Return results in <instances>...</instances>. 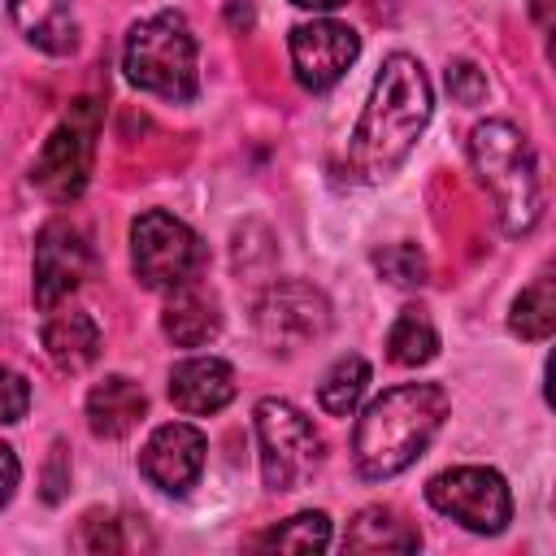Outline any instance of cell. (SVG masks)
<instances>
[{
    "instance_id": "1",
    "label": "cell",
    "mask_w": 556,
    "mask_h": 556,
    "mask_svg": "<svg viewBox=\"0 0 556 556\" xmlns=\"http://www.w3.org/2000/svg\"><path fill=\"white\" fill-rule=\"evenodd\" d=\"M430 122V78L408 52H391L374 78L369 104L352 130L348 165L361 182H382L400 169Z\"/></svg>"
},
{
    "instance_id": "2",
    "label": "cell",
    "mask_w": 556,
    "mask_h": 556,
    "mask_svg": "<svg viewBox=\"0 0 556 556\" xmlns=\"http://www.w3.org/2000/svg\"><path fill=\"white\" fill-rule=\"evenodd\" d=\"M447 417V391L439 382H400L387 387L352 430V460L365 482L395 478L408 469Z\"/></svg>"
},
{
    "instance_id": "3",
    "label": "cell",
    "mask_w": 556,
    "mask_h": 556,
    "mask_svg": "<svg viewBox=\"0 0 556 556\" xmlns=\"http://www.w3.org/2000/svg\"><path fill=\"white\" fill-rule=\"evenodd\" d=\"M469 156H473V169H478V178L486 182V191L495 200V213H500L504 230L526 235L543 213V187H539L530 139L513 122L491 117V122L473 126Z\"/></svg>"
},
{
    "instance_id": "4",
    "label": "cell",
    "mask_w": 556,
    "mask_h": 556,
    "mask_svg": "<svg viewBox=\"0 0 556 556\" xmlns=\"http://www.w3.org/2000/svg\"><path fill=\"white\" fill-rule=\"evenodd\" d=\"M126 78L139 91H152L161 100L187 104L200 91V70H195V35L182 13L165 9L130 26L126 35V56H122Z\"/></svg>"
},
{
    "instance_id": "5",
    "label": "cell",
    "mask_w": 556,
    "mask_h": 556,
    "mask_svg": "<svg viewBox=\"0 0 556 556\" xmlns=\"http://www.w3.org/2000/svg\"><path fill=\"white\" fill-rule=\"evenodd\" d=\"M96 139H100V100H74L65 117L52 126V135L43 139L30 165V182L56 204L78 200L91 178Z\"/></svg>"
},
{
    "instance_id": "6",
    "label": "cell",
    "mask_w": 556,
    "mask_h": 556,
    "mask_svg": "<svg viewBox=\"0 0 556 556\" xmlns=\"http://www.w3.org/2000/svg\"><path fill=\"white\" fill-rule=\"evenodd\" d=\"M261 443V478L269 491H295L321 465V434L291 400H261L252 408Z\"/></svg>"
},
{
    "instance_id": "7",
    "label": "cell",
    "mask_w": 556,
    "mask_h": 556,
    "mask_svg": "<svg viewBox=\"0 0 556 556\" xmlns=\"http://www.w3.org/2000/svg\"><path fill=\"white\" fill-rule=\"evenodd\" d=\"M200 239L165 208H148L135 217L130 226V265L139 274L143 287L152 291H169L191 282V274L200 269Z\"/></svg>"
},
{
    "instance_id": "8",
    "label": "cell",
    "mask_w": 556,
    "mask_h": 556,
    "mask_svg": "<svg viewBox=\"0 0 556 556\" xmlns=\"http://www.w3.org/2000/svg\"><path fill=\"white\" fill-rule=\"evenodd\" d=\"M426 500L443 517L460 521L473 534H500L513 521L508 482L495 469H486V465H460V469L434 473L430 486H426Z\"/></svg>"
},
{
    "instance_id": "9",
    "label": "cell",
    "mask_w": 556,
    "mask_h": 556,
    "mask_svg": "<svg viewBox=\"0 0 556 556\" xmlns=\"http://www.w3.org/2000/svg\"><path fill=\"white\" fill-rule=\"evenodd\" d=\"M326 326H330V304L308 282L282 278V282L265 287V295L256 300V330L278 352L308 348L313 339L326 334Z\"/></svg>"
},
{
    "instance_id": "10",
    "label": "cell",
    "mask_w": 556,
    "mask_h": 556,
    "mask_svg": "<svg viewBox=\"0 0 556 556\" xmlns=\"http://www.w3.org/2000/svg\"><path fill=\"white\" fill-rule=\"evenodd\" d=\"M287 43H291L295 83L304 91H330L348 74V65L356 61V52H361V35L352 26H343V22H330V17L295 26Z\"/></svg>"
},
{
    "instance_id": "11",
    "label": "cell",
    "mask_w": 556,
    "mask_h": 556,
    "mask_svg": "<svg viewBox=\"0 0 556 556\" xmlns=\"http://www.w3.org/2000/svg\"><path fill=\"white\" fill-rule=\"evenodd\" d=\"M87 269H91V248L83 230L70 222H48L35 239V304L56 308L70 291H78Z\"/></svg>"
},
{
    "instance_id": "12",
    "label": "cell",
    "mask_w": 556,
    "mask_h": 556,
    "mask_svg": "<svg viewBox=\"0 0 556 556\" xmlns=\"http://www.w3.org/2000/svg\"><path fill=\"white\" fill-rule=\"evenodd\" d=\"M204 452H208V439L187 426V421H165L152 430V439L143 443L139 452V473L156 486V491H169V495H182L195 486L200 469H204Z\"/></svg>"
},
{
    "instance_id": "13",
    "label": "cell",
    "mask_w": 556,
    "mask_h": 556,
    "mask_svg": "<svg viewBox=\"0 0 556 556\" xmlns=\"http://www.w3.org/2000/svg\"><path fill=\"white\" fill-rule=\"evenodd\" d=\"M169 400L191 417L222 413L235 400V369L222 356H187L169 369Z\"/></svg>"
},
{
    "instance_id": "14",
    "label": "cell",
    "mask_w": 556,
    "mask_h": 556,
    "mask_svg": "<svg viewBox=\"0 0 556 556\" xmlns=\"http://www.w3.org/2000/svg\"><path fill=\"white\" fill-rule=\"evenodd\" d=\"M148 413V395L139 382L122 378V374H109L104 382H96L87 391V426L96 439H122L130 434Z\"/></svg>"
},
{
    "instance_id": "15",
    "label": "cell",
    "mask_w": 556,
    "mask_h": 556,
    "mask_svg": "<svg viewBox=\"0 0 556 556\" xmlns=\"http://www.w3.org/2000/svg\"><path fill=\"white\" fill-rule=\"evenodd\" d=\"M9 17L35 48L52 56H70L78 48V22L70 0H9Z\"/></svg>"
},
{
    "instance_id": "16",
    "label": "cell",
    "mask_w": 556,
    "mask_h": 556,
    "mask_svg": "<svg viewBox=\"0 0 556 556\" xmlns=\"http://www.w3.org/2000/svg\"><path fill=\"white\" fill-rule=\"evenodd\" d=\"M43 352L61 374H78L100 356V326L91 313H56L43 321Z\"/></svg>"
},
{
    "instance_id": "17",
    "label": "cell",
    "mask_w": 556,
    "mask_h": 556,
    "mask_svg": "<svg viewBox=\"0 0 556 556\" xmlns=\"http://www.w3.org/2000/svg\"><path fill=\"white\" fill-rule=\"evenodd\" d=\"M161 330L178 343V348H200L208 343L217 330H222V313H217V300L191 282L174 287L165 313H161Z\"/></svg>"
},
{
    "instance_id": "18",
    "label": "cell",
    "mask_w": 556,
    "mask_h": 556,
    "mask_svg": "<svg viewBox=\"0 0 556 556\" xmlns=\"http://www.w3.org/2000/svg\"><path fill=\"white\" fill-rule=\"evenodd\" d=\"M343 547L348 552H417L421 547V534L395 513V508H361L343 534Z\"/></svg>"
},
{
    "instance_id": "19",
    "label": "cell",
    "mask_w": 556,
    "mask_h": 556,
    "mask_svg": "<svg viewBox=\"0 0 556 556\" xmlns=\"http://www.w3.org/2000/svg\"><path fill=\"white\" fill-rule=\"evenodd\" d=\"M508 326H513V334H521L530 343L556 334V274H543L530 287H521V295L513 300Z\"/></svg>"
},
{
    "instance_id": "20",
    "label": "cell",
    "mask_w": 556,
    "mask_h": 556,
    "mask_svg": "<svg viewBox=\"0 0 556 556\" xmlns=\"http://www.w3.org/2000/svg\"><path fill=\"white\" fill-rule=\"evenodd\" d=\"M434 352H439L434 321H430L421 308H404V313L395 317V326L387 330V356H391L395 365L417 369V365L434 361Z\"/></svg>"
},
{
    "instance_id": "21",
    "label": "cell",
    "mask_w": 556,
    "mask_h": 556,
    "mask_svg": "<svg viewBox=\"0 0 556 556\" xmlns=\"http://www.w3.org/2000/svg\"><path fill=\"white\" fill-rule=\"evenodd\" d=\"M365 387H369V365H365V356H339V361L326 369L321 387H317V404H321L330 417H348V413L356 408V400L365 395Z\"/></svg>"
},
{
    "instance_id": "22",
    "label": "cell",
    "mask_w": 556,
    "mask_h": 556,
    "mask_svg": "<svg viewBox=\"0 0 556 556\" xmlns=\"http://www.w3.org/2000/svg\"><path fill=\"white\" fill-rule=\"evenodd\" d=\"M256 547H274V552H326L330 547V517L326 513H295L278 526H269Z\"/></svg>"
},
{
    "instance_id": "23",
    "label": "cell",
    "mask_w": 556,
    "mask_h": 556,
    "mask_svg": "<svg viewBox=\"0 0 556 556\" xmlns=\"http://www.w3.org/2000/svg\"><path fill=\"white\" fill-rule=\"evenodd\" d=\"M374 269L391 282V287H421L426 282V256L417 243H391L374 252Z\"/></svg>"
},
{
    "instance_id": "24",
    "label": "cell",
    "mask_w": 556,
    "mask_h": 556,
    "mask_svg": "<svg viewBox=\"0 0 556 556\" xmlns=\"http://www.w3.org/2000/svg\"><path fill=\"white\" fill-rule=\"evenodd\" d=\"M447 91H452L460 104H478V100L486 96V78H482L478 65L456 61V65H447Z\"/></svg>"
},
{
    "instance_id": "25",
    "label": "cell",
    "mask_w": 556,
    "mask_h": 556,
    "mask_svg": "<svg viewBox=\"0 0 556 556\" xmlns=\"http://www.w3.org/2000/svg\"><path fill=\"white\" fill-rule=\"evenodd\" d=\"M83 547L87 552H122V534H117V521L113 517H100L91 513L83 521Z\"/></svg>"
},
{
    "instance_id": "26",
    "label": "cell",
    "mask_w": 556,
    "mask_h": 556,
    "mask_svg": "<svg viewBox=\"0 0 556 556\" xmlns=\"http://www.w3.org/2000/svg\"><path fill=\"white\" fill-rule=\"evenodd\" d=\"M70 486V452L65 443H52V456H48V469H43V500L56 504Z\"/></svg>"
},
{
    "instance_id": "27",
    "label": "cell",
    "mask_w": 556,
    "mask_h": 556,
    "mask_svg": "<svg viewBox=\"0 0 556 556\" xmlns=\"http://www.w3.org/2000/svg\"><path fill=\"white\" fill-rule=\"evenodd\" d=\"M4 391H9V395H4V421L13 426V421L26 417V400H30L26 378H22V374H9V378H4Z\"/></svg>"
},
{
    "instance_id": "28",
    "label": "cell",
    "mask_w": 556,
    "mask_h": 556,
    "mask_svg": "<svg viewBox=\"0 0 556 556\" xmlns=\"http://www.w3.org/2000/svg\"><path fill=\"white\" fill-rule=\"evenodd\" d=\"M530 17L534 26L547 35V56L556 65V0H530Z\"/></svg>"
},
{
    "instance_id": "29",
    "label": "cell",
    "mask_w": 556,
    "mask_h": 556,
    "mask_svg": "<svg viewBox=\"0 0 556 556\" xmlns=\"http://www.w3.org/2000/svg\"><path fill=\"white\" fill-rule=\"evenodd\" d=\"M0 460H4V491H0V504H9L13 491H17V456H13V447H0Z\"/></svg>"
},
{
    "instance_id": "30",
    "label": "cell",
    "mask_w": 556,
    "mask_h": 556,
    "mask_svg": "<svg viewBox=\"0 0 556 556\" xmlns=\"http://www.w3.org/2000/svg\"><path fill=\"white\" fill-rule=\"evenodd\" d=\"M547 404L556 408V352L547 356Z\"/></svg>"
},
{
    "instance_id": "31",
    "label": "cell",
    "mask_w": 556,
    "mask_h": 556,
    "mask_svg": "<svg viewBox=\"0 0 556 556\" xmlns=\"http://www.w3.org/2000/svg\"><path fill=\"white\" fill-rule=\"evenodd\" d=\"M291 4H300V9H339L348 0H291Z\"/></svg>"
},
{
    "instance_id": "32",
    "label": "cell",
    "mask_w": 556,
    "mask_h": 556,
    "mask_svg": "<svg viewBox=\"0 0 556 556\" xmlns=\"http://www.w3.org/2000/svg\"><path fill=\"white\" fill-rule=\"evenodd\" d=\"M230 22H235V26H239V22H243V26H252V9H248V4H243V9H239V4H230Z\"/></svg>"
},
{
    "instance_id": "33",
    "label": "cell",
    "mask_w": 556,
    "mask_h": 556,
    "mask_svg": "<svg viewBox=\"0 0 556 556\" xmlns=\"http://www.w3.org/2000/svg\"><path fill=\"white\" fill-rule=\"evenodd\" d=\"M552 508H556V495H552Z\"/></svg>"
}]
</instances>
